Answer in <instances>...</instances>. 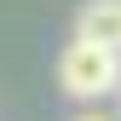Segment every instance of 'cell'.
Wrapping results in <instances>:
<instances>
[{
  "label": "cell",
  "instance_id": "cell-1",
  "mask_svg": "<svg viewBox=\"0 0 121 121\" xmlns=\"http://www.w3.org/2000/svg\"><path fill=\"white\" fill-rule=\"evenodd\" d=\"M58 86L69 98H104L121 92V52L92 46V40H69L64 58H58Z\"/></svg>",
  "mask_w": 121,
  "mask_h": 121
},
{
  "label": "cell",
  "instance_id": "cell-2",
  "mask_svg": "<svg viewBox=\"0 0 121 121\" xmlns=\"http://www.w3.org/2000/svg\"><path fill=\"white\" fill-rule=\"evenodd\" d=\"M75 40H92V46L121 52V0H86L75 12Z\"/></svg>",
  "mask_w": 121,
  "mask_h": 121
},
{
  "label": "cell",
  "instance_id": "cell-3",
  "mask_svg": "<svg viewBox=\"0 0 121 121\" xmlns=\"http://www.w3.org/2000/svg\"><path fill=\"white\" fill-rule=\"evenodd\" d=\"M75 121H110V115H75Z\"/></svg>",
  "mask_w": 121,
  "mask_h": 121
}]
</instances>
